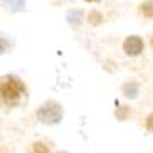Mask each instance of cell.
Listing matches in <instances>:
<instances>
[{"label": "cell", "instance_id": "obj_3", "mask_svg": "<svg viewBox=\"0 0 153 153\" xmlns=\"http://www.w3.org/2000/svg\"><path fill=\"white\" fill-rule=\"evenodd\" d=\"M123 47H125L126 54L136 56V54H140V52L143 51V41H141L140 37H136V36H131V37H128V39L125 41Z\"/></svg>", "mask_w": 153, "mask_h": 153}, {"label": "cell", "instance_id": "obj_7", "mask_svg": "<svg viewBox=\"0 0 153 153\" xmlns=\"http://www.w3.org/2000/svg\"><path fill=\"white\" fill-rule=\"evenodd\" d=\"M89 19H91V20H93V22H94V24H98V22H99V20H101V17H99V15H98V14H93V15H91V17H89Z\"/></svg>", "mask_w": 153, "mask_h": 153}, {"label": "cell", "instance_id": "obj_2", "mask_svg": "<svg viewBox=\"0 0 153 153\" xmlns=\"http://www.w3.org/2000/svg\"><path fill=\"white\" fill-rule=\"evenodd\" d=\"M39 118H41V121H45V123H57L62 118V109L56 103H47L39 111Z\"/></svg>", "mask_w": 153, "mask_h": 153}, {"label": "cell", "instance_id": "obj_6", "mask_svg": "<svg viewBox=\"0 0 153 153\" xmlns=\"http://www.w3.org/2000/svg\"><path fill=\"white\" fill-rule=\"evenodd\" d=\"M146 128H148L150 131H153V113L146 118Z\"/></svg>", "mask_w": 153, "mask_h": 153}, {"label": "cell", "instance_id": "obj_4", "mask_svg": "<svg viewBox=\"0 0 153 153\" xmlns=\"http://www.w3.org/2000/svg\"><path fill=\"white\" fill-rule=\"evenodd\" d=\"M140 12L145 17H153V0H146L145 4L140 5Z\"/></svg>", "mask_w": 153, "mask_h": 153}, {"label": "cell", "instance_id": "obj_8", "mask_svg": "<svg viewBox=\"0 0 153 153\" xmlns=\"http://www.w3.org/2000/svg\"><path fill=\"white\" fill-rule=\"evenodd\" d=\"M5 47H7V42H5V41H0V52H4Z\"/></svg>", "mask_w": 153, "mask_h": 153}, {"label": "cell", "instance_id": "obj_9", "mask_svg": "<svg viewBox=\"0 0 153 153\" xmlns=\"http://www.w3.org/2000/svg\"><path fill=\"white\" fill-rule=\"evenodd\" d=\"M88 2H98V0H88Z\"/></svg>", "mask_w": 153, "mask_h": 153}, {"label": "cell", "instance_id": "obj_1", "mask_svg": "<svg viewBox=\"0 0 153 153\" xmlns=\"http://www.w3.org/2000/svg\"><path fill=\"white\" fill-rule=\"evenodd\" d=\"M25 94V86L15 76H5L0 81V101L5 106H17Z\"/></svg>", "mask_w": 153, "mask_h": 153}, {"label": "cell", "instance_id": "obj_5", "mask_svg": "<svg viewBox=\"0 0 153 153\" xmlns=\"http://www.w3.org/2000/svg\"><path fill=\"white\" fill-rule=\"evenodd\" d=\"M34 153H49V148L44 143L37 141V143H34Z\"/></svg>", "mask_w": 153, "mask_h": 153}]
</instances>
